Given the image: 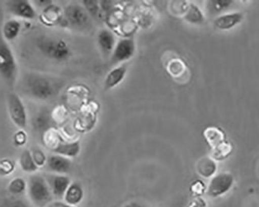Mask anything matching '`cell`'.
<instances>
[{
    "mask_svg": "<svg viewBox=\"0 0 259 207\" xmlns=\"http://www.w3.org/2000/svg\"><path fill=\"white\" fill-rule=\"evenodd\" d=\"M27 194L32 205L47 207L53 201L54 196L45 176L33 174L27 181Z\"/></svg>",
    "mask_w": 259,
    "mask_h": 207,
    "instance_id": "cell-1",
    "label": "cell"
},
{
    "mask_svg": "<svg viewBox=\"0 0 259 207\" xmlns=\"http://www.w3.org/2000/svg\"><path fill=\"white\" fill-rule=\"evenodd\" d=\"M18 65L14 52L0 32V76L9 87H13L17 81Z\"/></svg>",
    "mask_w": 259,
    "mask_h": 207,
    "instance_id": "cell-2",
    "label": "cell"
},
{
    "mask_svg": "<svg viewBox=\"0 0 259 207\" xmlns=\"http://www.w3.org/2000/svg\"><path fill=\"white\" fill-rule=\"evenodd\" d=\"M26 89L30 96L40 100L52 98L58 93L57 83L52 78L41 75H29L26 78Z\"/></svg>",
    "mask_w": 259,
    "mask_h": 207,
    "instance_id": "cell-3",
    "label": "cell"
},
{
    "mask_svg": "<svg viewBox=\"0 0 259 207\" xmlns=\"http://www.w3.org/2000/svg\"><path fill=\"white\" fill-rule=\"evenodd\" d=\"M37 47L44 56L56 62H65L71 56L69 46L62 39L42 36L37 40Z\"/></svg>",
    "mask_w": 259,
    "mask_h": 207,
    "instance_id": "cell-4",
    "label": "cell"
},
{
    "mask_svg": "<svg viewBox=\"0 0 259 207\" xmlns=\"http://www.w3.org/2000/svg\"><path fill=\"white\" fill-rule=\"evenodd\" d=\"M64 18L68 27L77 30L87 29L91 25V17L81 4L72 3L64 10Z\"/></svg>",
    "mask_w": 259,
    "mask_h": 207,
    "instance_id": "cell-5",
    "label": "cell"
},
{
    "mask_svg": "<svg viewBox=\"0 0 259 207\" xmlns=\"http://www.w3.org/2000/svg\"><path fill=\"white\" fill-rule=\"evenodd\" d=\"M7 107L14 125L20 129H25L27 126V110L20 96L14 93H10L7 96Z\"/></svg>",
    "mask_w": 259,
    "mask_h": 207,
    "instance_id": "cell-6",
    "label": "cell"
},
{
    "mask_svg": "<svg viewBox=\"0 0 259 207\" xmlns=\"http://www.w3.org/2000/svg\"><path fill=\"white\" fill-rule=\"evenodd\" d=\"M234 184V178L229 173L214 175L209 181L206 189L209 197L219 198L228 193Z\"/></svg>",
    "mask_w": 259,
    "mask_h": 207,
    "instance_id": "cell-7",
    "label": "cell"
},
{
    "mask_svg": "<svg viewBox=\"0 0 259 207\" xmlns=\"http://www.w3.org/2000/svg\"><path fill=\"white\" fill-rule=\"evenodd\" d=\"M135 40L131 37L119 39L111 54V62L114 65H121L132 59L136 53Z\"/></svg>",
    "mask_w": 259,
    "mask_h": 207,
    "instance_id": "cell-8",
    "label": "cell"
},
{
    "mask_svg": "<svg viewBox=\"0 0 259 207\" xmlns=\"http://www.w3.org/2000/svg\"><path fill=\"white\" fill-rule=\"evenodd\" d=\"M7 8L12 15L24 20H33L37 17L34 6L27 0H12L7 3Z\"/></svg>",
    "mask_w": 259,
    "mask_h": 207,
    "instance_id": "cell-9",
    "label": "cell"
},
{
    "mask_svg": "<svg viewBox=\"0 0 259 207\" xmlns=\"http://www.w3.org/2000/svg\"><path fill=\"white\" fill-rule=\"evenodd\" d=\"M72 161L68 157L52 154L48 156L45 169L51 174L67 176L72 169Z\"/></svg>",
    "mask_w": 259,
    "mask_h": 207,
    "instance_id": "cell-10",
    "label": "cell"
},
{
    "mask_svg": "<svg viewBox=\"0 0 259 207\" xmlns=\"http://www.w3.org/2000/svg\"><path fill=\"white\" fill-rule=\"evenodd\" d=\"M243 20L244 14L241 12L231 11L215 17L213 24L217 30L227 31L238 27Z\"/></svg>",
    "mask_w": 259,
    "mask_h": 207,
    "instance_id": "cell-11",
    "label": "cell"
},
{
    "mask_svg": "<svg viewBox=\"0 0 259 207\" xmlns=\"http://www.w3.org/2000/svg\"><path fill=\"white\" fill-rule=\"evenodd\" d=\"M45 176L49 182L54 198L57 199H63L68 187L72 183L71 179L65 175H49Z\"/></svg>",
    "mask_w": 259,
    "mask_h": 207,
    "instance_id": "cell-12",
    "label": "cell"
},
{
    "mask_svg": "<svg viewBox=\"0 0 259 207\" xmlns=\"http://www.w3.org/2000/svg\"><path fill=\"white\" fill-rule=\"evenodd\" d=\"M127 64L123 63L116 65L113 69L110 70L105 78L103 88L105 91L113 90L122 82L126 78L127 74Z\"/></svg>",
    "mask_w": 259,
    "mask_h": 207,
    "instance_id": "cell-13",
    "label": "cell"
},
{
    "mask_svg": "<svg viewBox=\"0 0 259 207\" xmlns=\"http://www.w3.org/2000/svg\"><path fill=\"white\" fill-rule=\"evenodd\" d=\"M117 40L115 33L108 28L101 29L97 34V44L104 55H111Z\"/></svg>",
    "mask_w": 259,
    "mask_h": 207,
    "instance_id": "cell-14",
    "label": "cell"
},
{
    "mask_svg": "<svg viewBox=\"0 0 259 207\" xmlns=\"http://www.w3.org/2000/svg\"><path fill=\"white\" fill-rule=\"evenodd\" d=\"M53 154L64 156L72 159L77 157L81 151L80 141H71V142H59L52 149Z\"/></svg>",
    "mask_w": 259,
    "mask_h": 207,
    "instance_id": "cell-15",
    "label": "cell"
},
{
    "mask_svg": "<svg viewBox=\"0 0 259 207\" xmlns=\"http://www.w3.org/2000/svg\"><path fill=\"white\" fill-rule=\"evenodd\" d=\"M235 2L231 0H210L206 2V10L209 15L218 16L231 12Z\"/></svg>",
    "mask_w": 259,
    "mask_h": 207,
    "instance_id": "cell-16",
    "label": "cell"
},
{
    "mask_svg": "<svg viewBox=\"0 0 259 207\" xmlns=\"http://www.w3.org/2000/svg\"><path fill=\"white\" fill-rule=\"evenodd\" d=\"M84 198L83 188L79 182H72L65 196L64 201L70 206H75L82 201Z\"/></svg>",
    "mask_w": 259,
    "mask_h": 207,
    "instance_id": "cell-17",
    "label": "cell"
},
{
    "mask_svg": "<svg viewBox=\"0 0 259 207\" xmlns=\"http://www.w3.org/2000/svg\"><path fill=\"white\" fill-rule=\"evenodd\" d=\"M183 19L186 23L192 25H203L206 22V16L203 10L193 3H190L188 6Z\"/></svg>",
    "mask_w": 259,
    "mask_h": 207,
    "instance_id": "cell-18",
    "label": "cell"
},
{
    "mask_svg": "<svg viewBox=\"0 0 259 207\" xmlns=\"http://www.w3.org/2000/svg\"><path fill=\"white\" fill-rule=\"evenodd\" d=\"M19 165L22 171L30 174H34L38 171V166L35 163L30 150L25 149L22 151L19 157Z\"/></svg>",
    "mask_w": 259,
    "mask_h": 207,
    "instance_id": "cell-19",
    "label": "cell"
},
{
    "mask_svg": "<svg viewBox=\"0 0 259 207\" xmlns=\"http://www.w3.org/2000/svg\"><path fill=\"white\" fill-rule=\"evenodd\" d=\"M20 31H21L20 22L17 20H10L4 23L1 33L4 38L8 42L17 39Z\"/></svg>",
    "mask_w": 259,
    "mask_h": 207,
    "instance_id": "cell-20",
    "label": "cell"
},
{
    "mask_svg": "<svg viewBox=\"0 0 259 207\" xmlns=\"http://www.w3.org/2000/svg\"><path fill=\"white\" fill-rule=\"evenodd\" d=\"M51 116L50 113L48 110L43 109L41 111L39 112L37 114L35 115L33 119V129L36 131L42 132V131H46L49 128L51 125Z\"/></svg>",
    "mask_w": 259,
    "mask_h": 207,
    "instance_id": "cell-21",
    "label": "cell"
},
{
    "mask_svg": "<svg viewBox=\"0 0 259 207\" xmlns=\"http://www.w3.org/2000/svg\"><path fill=\"white\" fill-rule=\"evenodd\" d=\"M7 189L13 196H21L24 192H27V182L22 177L14 178L9 182Z\"/></svg>",
    "mask_w": 259,
    "mask_h": 207,
    "instance_id": "cell-22",
    "label": "cell"
},
{
    "mask_svg": "<svg viewBox=\"0 0 259 207\" xmlns=\"http://www.w3.org/2000/svg\"><path fill=\"white\" fill-rule=\"evenodd\" d=\"M216 163L209 157H205L198 164V172L203 177H213L216 173Z\"/></svg>",
    "mask_w": 259,
    "mask_h": 207,
    "instance_id": "cell-23",
    "label": "cell"
},
{
    "mask_svg": "<svg viewBox=\"0 0 259 207\" xmlns=\"http://www.w3.org/2000/svg\"><path fill=\"white\" fill-rule=\"evenodd\" d=\"M16 164L13 160L4 158L0 160V176H8L14 173Z\"/></svg>",
    "mask_w": 259,
    "mask_h": 207,
    "instance_id": "cell-24",
    "label": "cell"
},
{
    "mask_svg": "<svg viewBox=\"0 0 259 207\" xmlns=\"http://www.w3.org/2000/svg\"><path fill=\"white\" fill-rule=\"evenodd\" d=\"M30 151H31L33 160H34L36 164L38 166L39 169L43 167V166H45L47 158H48V156H46L45 153L42 150H40V148H34V149L31 150Z\"/></svg>",
    "mask_w": 259,
    "mask_h": 207,
    "instance_id": "cell-25",
    "label": "cell"
},
{
    "mask_svg": "<svg viewBox=\"0 0 259 207\" xmlns=\"http://www.w3.org/2000/svg\"><path fill=\"white\" fill-rule=\"evenodd\" d=\"M81 4L85 7L90 17H97L99 13V2L97 1H83Z\"/></svg>",
    "mask_w": 259,
    "mask_h": 207,
    "instance_id": "cell-26",
    "label": "cell"
},
{
    "mask_svg": "<svg viewBox=\"0 0 259 207\" xmlns=\"http://www.w3.org/2000/svg\"><path fill=\"white\" fill-rule=\"evenodd\" d=\"M4 207H30V205L24 199H14L9 201Z\"/></svg>",
    "mask_w": 259,
    "mask_h": 207,
    "instance_id": "cell-27",
    "label": "cell"
},
{
    "mask_svg": "<svg viewBox=\"0 0 259 207\" xmlns=\"http://www.w3.org/2000/svg\"><path fill=\"white\" fill-rule=\"evenodd\" d=\"M27 137V134H26L25 131H23V130H21V131L17 132L15 136H14V143L17 145L23 146V144H26Z\"/></svg>",
    "mask_w": 259,
    "mask_h": 207,
    "instance_id": "cell-28",
    "label": "cell"
},
{
    "mask_svg": "<svg viewBox=\"0 0 259 207\" xmlns=\"http://www.w3.org/2000/svg\"><path fill=\"white\" fill-rule=\"evenodd\" d=\"M122 207H147L146 205L144 204L141 203L139 202H136V201H132V202H127Z\"/></svg>",
    "mask_w": 259,
    "mask_h": 207,
    "instance_id": "cell-29",
    "label": "cell"
}]
</instances>
